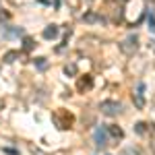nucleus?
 Here are the masks:
<instances>
[{
	"label": "nucleus",
	"mask_w": 155,
	"mask_h": 155,
	"mask_svg": "<svg viewBox=\"0 0 155 155\" xmlns=\"http://www.w3.org/2000/svg\"><path fill=\"white\" fill-rule=\"evenodd\" d=\"M99 110H101V114H106V116H118L122 106H120L118 101H101Z\"/></svg>",
	"instance_id": "nucleus-1"
},
{
	"label": "nucleus",
	"mask_w": 155,
	"mask_h": 155,
	"mask_svg": "<svg viewBox=\"0 0 155 155\" xmlns=\"http://www.w3.org/2000/svg\"><path fill=\"white\" fill-rule=\"evenodd\" d=\"M137 48H139V44H137V35H130V37H126L122 44H120V50L124 52V54H134L137 52Z\"/></svg>",
	"instance_id": "nucleus-2"
},
{
	"label": "nucleus",
	"mask_w": 155,
	"mask_h": 155,
	"mask_svg": "<svg viewBox=\"0 0 155 155\" xmlns=\"http://www.w3.org/2000/svg\"><path fill=\"white\" fill-rule=\"evenodd\" d=\"M143 91H145V85L139 83V87H137V93H134V106L139 107H145V97H143Z\"/></svg>",
	"instance_id": "nucleus-3"
},
{
	"label": "nucleus",
	"mask_w": 155,
	"mask_h": 155,
	"mask_svg": "<svg viewBox=\"0 0 155 155\" xmlns=\"http://www.w3.org/2000/svg\"><path fill=\"white\" fill-rule=\"evenodd\" d=\"M95 145L97 147H106V128H97L95 130Z\"/></svg>",
	"instance_id": "nucleus-4"
},
{
	"label": "nucleus",
	"mask_w": 155,
	"mask_h": 155,
	"mask_svg": "<svg viewBox=\"0 0 155 155\" xmlns=\"http://www.w3.org/2000/svg\"><path fill=\"white\" fill-rule=\"evenodd\" d=\"M56 35H58V27H56V25H50V27L44 29V37H46V39H54Z\"/></svg>",
	"instance_id": "nucleus-5"
},
{
	"label": "nucleus",
	"mask_w": 155,
	"mask_h": 155,
	"mask_svg": "<svg viewBox=\"0 0 155 155\" xmlns=\"http://www.w3.org/2000/svg\"><path fill=\"white\" fill-rule=\"evenodd\" d=\"M83 21H87V23H93V21L106 23V19H104V17H97L95 12H87V15H83Z\"/></svg>",
	"instance_id": "nucleus-6"
},
{
	"label": "nucleus",
	"mask_w": 155,
	"mask_h": 155,
	"mask_svg": "<svg viewBox=\"0 0 155 155\" xmlns=\"http://www.w3.org/2000/svg\"><path fill=\"white\" fill-rule=\"evenodd\" d=\"M107 132H110L114 139H122V137H124L122 128H118V126H107Z\"/></svg>",
	"instance_id": "nucleus-7"
},
{
	"label": "nucleus",
	"mask_w": 155,
	"mask_h": 155,
	"mask_svg": "<svg viewBox=\"0 0 155 155\" xmlns=\"http://www.w3.org/2000/svg\"><path fill=\"white\" fill-rule=\"evenodd\" d=\"M17 58H19V52H15V50H11V52H6V54L2 56V60H4V62H15Z\"/></svg>",
	"instance_id": "nucleus-8"
},
{
	"label": "nucleus",
	"mask_w": 155,
	"mask_h": 155,
	"mask_svg": "<svg viewBox=\"0 0 155 155\" xmlns=\"http://www.w3.org/2000/svg\"><path fill=\"white\" fill-rule=\"evenodd\" d=\"M35 68L37 71H46V68H48V60L46 58H35Z\"/></svg>",
	"instance_id": "nucleus-9"
},
{
	"label": "nucleus",
	"mask_w": 155,
	"mask_h": 155,
	"mask_svg": "<svg viewBox=\"0 0 155 155\" xmlns=\"http://www.w3.org/2000/svg\"><path fill=\"white\" fill-rule=\"evenodd\" d=\"M91 85H93L91 77H85V79H81V81H79V89H89Z\"/></svg>",
	"instance_id": "nucleus-10"
},
{
	"label": "nucleus",
	"mask_w": 155,
	"mask_h": 155,
	"mask_svg": "<svg viewBox=\"0 0 155 155\" xmlns=\"http://www.w3.org/2000/svg\"><path fill=\"white\" fill-rule=\"evenodd\" d=\"M33 48H35L33 39H31V37H23V50H27V52H29V50H33Z\"/></svg>",
	"instance_id": "nucleus-11"
},
{
	"label": "nucleus",
	"mask_w": 155,
	"mask_h": 155,
	"mask_svg": "<svg viewBox=\"0 0 155 155\" xmlns=\"http://www.w3.org/2000/svg\"><path fill=\"white\" fill-rule=\"evenodd\" d=\"M64 72H66V74H77V66H74V64H66V66H64Z\"/></svg>",
	"instance_id": "nucleus-12"
},
{
	"label": "nucleus",
	"mask_w": 155,
	"mask_h": 155,
	"mask_svg": "<svg viewBox=\"0 0 155 155\" xmlns=\"http://www.w3.org/2000/svg\"><path fill=\"white\" fill-rule=\"evenodd\" d=\"M145 126H147V124H143V122H139V124L134 126V130L139 132V134H143V132H145Z\"/></svg>",
	"instance_id": "nucleus-13"
},
{
	"label": "nucleus",
	"mask_w": 155,
	"mask_h": 155,
	"mask_svg": "<svg viewBox=\"0 0 155 155\" xmlns=\"http://www.w3.org/2000/svg\"><path fill=\"white\" fill-rule=\"evenodd\" d=\"M149 29L155 31V19H153V17H149Z\"/></svg>",
	"instance_id": "nucleus-14"
},
{
	"label": "nucleus",
	"mask_w": 155,
	"mask_h": 155,
	"mask_svg": "<svg viewBox=\"0 0 155 155\" xmlns=\"http://www.w3.org/2000/svg\"><path fill=\"white\" fill-rule=\"evenodd\" d=\"M153 50H155V44H153Z\"/></svg>",
	"instance_id": "nucleus-15"
}]
</instances>
